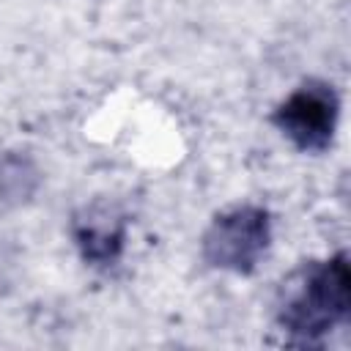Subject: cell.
<instances>
[{
  "instance_id": "obj_1",
  "label": "cell",
  "mask_w": 351,
  "mask_h": 351,
  "mask_svg": "<svg viewBox=\"0 0 351 351\" xmlns=\"http://www.w3.org/2000/svg\"><path fill=\"white\" fill-rule=\"evenodd\" d=\"M351 304V271L346 255H335L324 263L307 266L296 274V285L288 288L280 304V324L299 337H318L340 324Z\"/></svg>"
},
{
  "instance_id": "obj_2",
  "label": "cell",
  "mask_w": 351,
  "mask_h": 351,
  "mask_svg": "<svg viewBox=\"0 0 351 351\" xmlns=\"http://www.w3.org/2000/svg\"><path fill=\"white\" fill-rule=\"evenodd\" d=\"M269 247V217L261 208L244 206L217 217L203 239V252L211 266L247 274Z\"/></svg>"
},
{
  "instance_id": "obj_3",
  "label": "cell",
  "mask_w": 351,
  "mask_h": 351,
  "mask_svg": "<svg viewBox=\"0 0 351 351\" xmlns=\"http://www.w3.org/2000/svg\"><path fill=\"white\" fill-rule=\"evenodd\" d=\"M337 99L326 85H302L274 112V123L302 151H324L332 140Z\"/></svg>"
}]
</instances>
